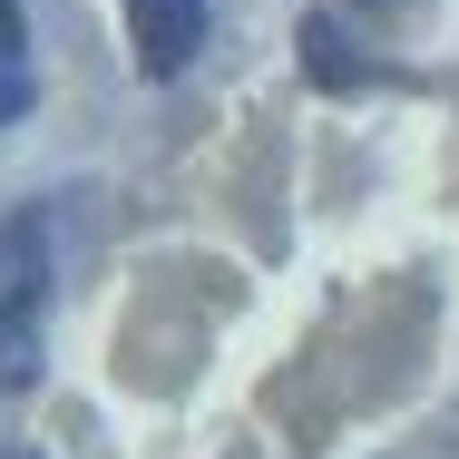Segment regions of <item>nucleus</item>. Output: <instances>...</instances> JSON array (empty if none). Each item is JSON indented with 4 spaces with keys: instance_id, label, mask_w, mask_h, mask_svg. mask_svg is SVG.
<instances>
[{
    "instance_id": "nucleus-1",
    "label": "nucleus",
    "mask_w": 459,
    "mask_h": 459,
    "mask_svg": "<svg viewBox=\"0 0 459 459\" xmlns=\"http://www.w3.org/2000/svg\"><path fill=\"white\" fill-rule=\"evenodd\" d=\"M10 313H0V381L10 391H30V371H39V303H49V255H39V225H20L10 235Z\"/></svg>"
},
{
    "instance_id": "nucleus-2",
    "label": "nucleus",
    "mask_w": 459,
    "mask_h": 459,
    "mask_svg": "<svg viewBox=\"0 0 459 459\" xmlns=\"http://www.w3.org/2000/svg\"><path fill=\"white\" fill-rule=\"evenodd\" d=\"M205 20H215V0H127L137 69H147V79H186L195 49H205Z\"/></svg>"
},
{
    "instance_id": "nucleus-3",
    "label": "nucleus",
    "mask_w": 459,
    "mask_h": 459,
    "mask_svg": "<svg viewBox=\"0 0 459 459\" xmlns=\"http://www.w3.org/2000/svg\"><path fill=\"white\" fill-rule=\"evenodd\" d=\"M303 79H313L323 98L371 89V59H352V49H342V20H333V10H313V20H303Z\"/></svg>"
},
{
    "instance_id": "nucleus-4",
    "label": "nucleus",
    "mask_w": 459,
    "mask_h": 459,
    "mask_svg": "<svg viewBox=\"0 0 459 459\" xmlns=\"http://www.w3.org/2000/svg\"><path fill=\"white\" fill-rule=\"evenodd\" d=\"M30 117V59H0V127Z\"/></svg>"
},
{
    "instance_id": "nucleus-5",
    "label": "nucleus",
    "mask_w": 459,
    "mask_h": 459,
    "mask_svg": "<svg viewBox=\"0 0 459 459\" xmlns=\"http://www.w3.org/2000/svg\"><path fill=\"white\" fill-rule=\"evenodd\" d=\"M0 59H30V20H20V0H0Z\"/></svg>"
},
{
    "instance_id": "nucleus-6",
    "label": "nucleus",
    "mask_w": 459,
    "mask_h": 459,
    "mask_svg": "<svg viewBox=\"0 0 459 459\" xmlns=\"http://www.w3.org/2000/svg\"><path fill=\"white\" fill-rule=\"evenodd\" d=\"M371 10H391V0H371Z\"/></svg>"
}]
</instances>
